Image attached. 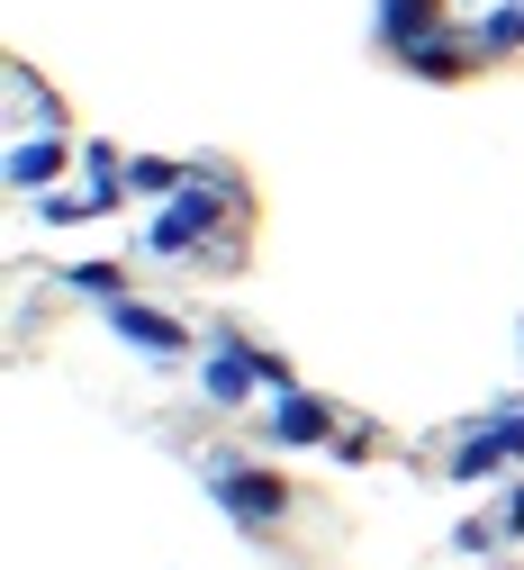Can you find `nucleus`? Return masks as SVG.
Listing matches in <instances>:
<instances>
[{"instance_id":"f257e3e1","label":"nucleus","mask_w":524,"mask_h":570,"mask_svg":"<svg viewBox=\"0 0 524 570\" xmlns=\"http://www.w3.org/2000/svg\"><path fill=\"white\" fill-rule=\"evenodd\" d=\"M208 489H217V508H227L245 534H263V525H280L298 498H289V480L280 471H263V462H208Z\"/></svg>"},{"instance_id":"f03ea898","label":"nucleus","mask_w":524,"mask_h":570,"mask_svg":"<svg viewBox=\"0 0 524 570\" xmlns=\"http://www.w3.org/2000/svg\"><path fill=\"white\" fill-rule=\"evenodd\" d=\"M208 227H217V181L199 173L190 190L164 199V218L145 227V245H155V254H190V245H208Z\"/></svg>"},{"instance_id":"7ed1b4c3","label":"nucleus","mask_w":524,"mask_h":570,"mask_svg":"<svg viewBox=\"0 0 524 570\" xmlns=\"http://www.w3.org/2000/svg\"><path fill=\"white\" fill-rule=\"evenodd\" d=\"M497 462H524V407H506V416H488L479 435L453 453V480H488Z\"/></svg>"},{"instance_id":"20e7f679","label":"nucleus","mask_w":524,"mask_h":570,"mask_svg":"<svg viewBox=\"0 0 524 570\" xmlns=\"http://www.w3.org/2000/svg\"><path fill=\"white\" fill-rule=\"evenodd\" d=\"M271 444H280V453H298V444H335V407L308 399V390H280V399H271Z\"/></svg>"},{"instance_id":"39448f33","label":"nucleus","mask_w":524,"mask_h":570,"mask_svg":"<svg viewBox=\"0 0 524 570\" xmlns=\"http://www.w3.org/2000/svg\"><path fill=\"white\" fill-rule=\"evenodd\" d=\"M199 390H208L217 407H236L245 390H263V381H254V344H236V335H208V363H199Z\"/></svg>"},{"instance_id":"423d86ee","label":"nucleus","mask_w":524,"mask_h":570,"mask_svg":"<svg viewBox=\"0 0 524 570\" xmlns=\"http://www.w3.org/2000/svg\"><path fill=\"white\" fill-rule=\"evenodd\" d=\"M109 326H118L127 344H145V353H164V363H172V353H190V335H181L172 317H155V308H136V299H118V308H109Z\"/></svg>"},{"instance_id":"0eeeda50","label":"nucleus","mask_w":524,"mask_h":570,"mask_svg":"<svg viewBox=\"0 0 524 570\" xmlns=\"http://www.w3.org/2000/svg\"><path fill=\"white\" fill-rule=\"evenodd\" d=\"M63 136H19V146H10V190H46L55 173H63Z\"/></svg>"},{"instance_id":"6e6552de","label":"nucleus","mask_w":524,"mask_h":570,"mask_svg":"<svg viewBox=\"0 0 524 570\" xmlns=\"http://www.w3.org/2000/svg\"><path fill=\"white\" fill-rule=\"evenodd\" d=\"M380 37L407 55L416 37H443V0H380Z\"/></svg>"},{"instance_id":"1a4fd4ad","label":"nucleus","mask_w":524,"mask_h":570,"mask_svg":"<svg viewBox=\"0 0 524 570\" xmlns=\"http://www.w3.org/2000/svg\"><path fill=\"white\" fill-rule=\"evenodd\" d=\"M407 63H416L425 82H462V73H471V46H453V37H416Z\"/></svg>"},{"instance_id":"9d476101","label":"nucleus","mask_w":524,"mask_h":570,"mask_svg":"<svg viewBox=\"0 0 524 570\" xmlns=\"http://www.w3.org/2000/svg\"><path fill=\"white\" fill-rule=\"evenodd\" d=\"M479 46H488V55H515V46H524V10H488V19H479Z\"/></svg>"},{"instance_id":"9b49d317","label":"nucleus","mask_w":524,"mask_h":570,"mask_svg":"<svg viewBox=\"0 0 524 570\" xmlns=\"http://www.w3.org/2000/svg\"><path fill=\"white\" fill-rule=\"evenodd\" d=\"M37 218H46V227H82V218H100V208H91V199H72V190H46V199H37Z\"/></svg>"},{"instance_id":"f8f14e48","label":"nucleus","mask_w":524,"mask_h":570,"mask_svg":"<svg viewBox=\"0 0 524 570\" xmlns=\"http://www.w3.org/2000/svg\"><path fill=\"white\" fill-rule=\"evenodd\" d=\"M72 291H91L100 308H118V272L109 263H82V272H72Z\"/></svg>"},{"instance_id":"ddd939ff","label":"nucleus","mask_w":524,"mask_h":570,"mask_svg":"<svg viewBox=\"0 0 524 570\" xmlns=\"http://www.w3.org/2000/svg\"><path fill=\"white\" fill-rule=\"evenodd\" d=\"M524 534V489H506V517H497V543H515Z\"/></svg>"}]
</instances>
